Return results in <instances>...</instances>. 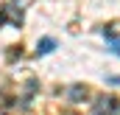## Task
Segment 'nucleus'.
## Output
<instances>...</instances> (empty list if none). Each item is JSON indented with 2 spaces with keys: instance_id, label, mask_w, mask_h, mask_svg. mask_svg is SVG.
<instances>
[{
  "instance_id": "f257e3e1",
  "label": "nucleus",
  "mask_w": 120,
  "mask_h": 115,
  "mask_svg": "<svg viewBox=\"0 0 120 115\" xmlns=\"http://www.w3.org/2000/svg\"><path fill=\"white\" fill-rule=\"evenodd\" d=\"M92 115H120V101L115 95H101L92 107Z\"/></svg>"
},
{
  "instance_id": "f03ea898",
  "label": "nucleus",
  "mask_w": 120,
  "mask_h": 115,
  "mask_svg": "<svg viewBox=\"0 0 120 115\" xmlns=\"http://www.w3.org/2000/svg\"><path fill=\"white\" fill-rule=\"evenodd\" d=\"M53 45H56V42H53L50 37H45V39L36 45V53H50V51H53Z\"/></svg>"
}]
</instances>
